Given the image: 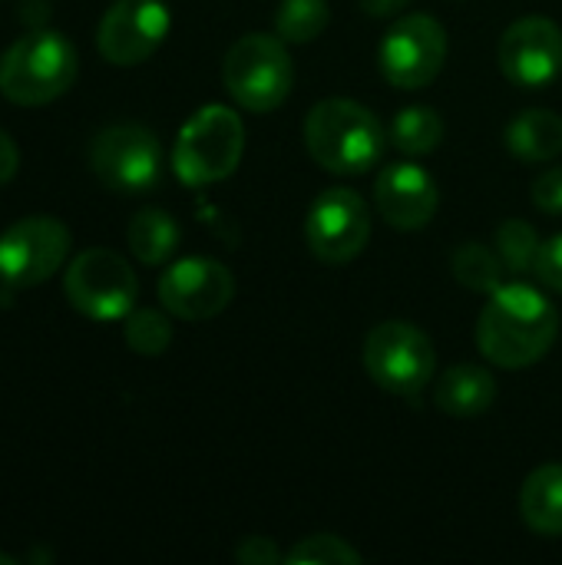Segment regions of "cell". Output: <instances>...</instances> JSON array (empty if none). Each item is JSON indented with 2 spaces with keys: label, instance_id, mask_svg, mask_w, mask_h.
<instances>
[{
  "label": "cell",
  "instance_id": "18",
  "mask_svg": "<svg viewBox=\"0 0 562 565\" xmlns=\"http://www.w3.org/2000/svg\"><path fill=\"white\" fill-rule=\"evenodd\" d=\"M523 523L540 536H562V463L537 467L520 490Z\"/></svg>",
  "mask_w": 562,
  "mask_h": 565
},
{
  "label": "cell",
  "instance_id": "9",
  "mask_svg": "<svg viewBox=\"0 0 562 565\" xmlns=\"http://www.w3.org/2000/svg\"><path fill=\"white\" fill-rule=\"evenodd\" d=\"M70 228L53 215H26L0 232V281L36 288L53 278L70 255Z\"/></svg>",
  "mask_w": 562,
  "mask_h": 565
},
{
  "label": "cell",
  "instance_id": "13",
  "mask_svg": "<svg viewBox=\"0 0 562 565\" xmlns=\"http://www.w3.org/2000/svg\"><path fill=\"white\" fill-rule=\"evenodd\" d=\"M235 298L232 271L215 258H182L159 278V301L172 318L209 321Z\"/></svg>",
  "mask_w": 562,
  "mask_h": 565
},
{
  "label": "cell",
  "instance_id": "3",
  "mask_svg": "<svg viewBox=\"0 0 562 565\" xmlns=\"http://www.w3.org/2000/svg\"><path fill=\"white\" fill-rule=\"evenodd\" d=\"M76 79V46L56 30L17 36L0 56V93L13 106L60 99Z\"/></svg>",
  "mask_w": 562,
  "mask_h": 565
},
{
  "label": "cell",
  "instance_id": "30",
  "mask_svg": "<svg viewBox=\"0 0 562 565\" xmlns=\"http://www.w3.org/2000/svg\"><path fill=\"white\" fill-rule=\"evenodd\" d=\"M368 17H397L411 0H358Z\"/></svg>",
  "mask_w": 562,
  "mask_h": 565
},
{
  "label": "cell",
  "instance_id": "27",
  "mask_svg": "<svg viewBox=\"0 0 562 565\" xmlns=\"http://www.w3.org/2000/svg\"><path fill=\"white\" fill-rule=\"evenodd\" d=\"M550 291H560L562 295V235H553L550 242L540 245V255H537V271H533Z\"/></svg>",
  "mask_w": 562,
  "mask_h": 565
},
{
  "label": "cell",
  "instance_id": "16",
  "mask_svg": "<svg viewBox=\"0 0 562 565\" xmlns=\"http://www.w3.org/2000/svg\"><path fill=\"white\" fill-rule=\"evenodd\" d=\"M497 401V377L480 364H457L444 371L434 387V404L450 417H480Z\"/></svg>",
  "mask_w": 562,
  "mask_h": 565
},
{
  "label": "cell",
  "instance_id": "5",
  "mask_svg": "<svg viewBox=\"0 0 562 565\" xmlns=\"http://www.w3.org/2000/svg\"><path fill=\"white\" fill-rule=\"evenodd\" d=\"M222 83L229 96L248 113L278 109L295 86V63L288 43L275 33H245L238 36L222 63Z\"/></svg>",
  "mask_w": 562,
  "mask_h": 565
},
{
  "label": "cell",
  "instance_id": "22",
  "mask_svg": "<svg viewBox=\"0 0 562 565\" xmlns=\"http://www.w3.org/2000/svg\"><path fill=\"white\" fill-rule=\"evenodd\" d=\"M331 20L328 0H282L275 10V33L285 43H311Z\"/></svg>",
  "mask_w": 562,
  "mask_h": 565
},
{
  "label": "cell",
  "instance_id": "20",
  "mask_svg": "<svg viewBox=\"0 0 562 565\" xmlns=\"http://www.w3.org/2000/svg\"><path fill=\"white\" fill-rule=\"evenodd\" d=\"M388 139L407 159L431 156L444 142V119L431 106H404L388 129Z\"/></svg>",
  "mask_w": 562,
  "mask_h": 565
},
{
  "label": "cell",
  "instance_id": "8",
  "mask_svg": "<svg viewBox=\"0 0 562 565\" xmlns=\"http://www.w3.org/2000/svg\"><path fill=\"white\" fill-rule=\"evenodd\" d=\"M63 295L73 311L93 321H119L136 308L139 281L123 255L109 248H86L70 262Z\"/></svg>",
  "mask_w": 562,
  "mask_h": 565
},
{
  "label": "cell",
  "instance_id": "23",
  "mask_svg": "<svg viewBox=\"0 0 562 565\" xmlns=\"http://www.w3.org/2000/svg\"><path fill=\"white\" fill-rule=\"evenodd\" d=\"M540 235L530 222L510 218L497 228V255L510 275H533L537 255H540Z\"/></svg>",
  "mask_w": 562,
  "mask_h": 565
},
{
  "label": "cell",
  "instance_id": "2",
  "mask_svg": "<svg viewBox=\"0 0 562 565\" xmlns=\"http://www.w3.org/2000/svg\"><path fill=\"white\" fill-rule=\"evenodd\" d=\"M388 142L381 119L358 99L331 96L305 116V146L331 175H364L381 162Z\"/></svg>",
  "mask_w": 562,
  "mask_h": 565
},
{
  "label": "cell",
  "instance_id": "31",
  "mask_svg": "<svg viewBox=\"0 0 562 565\" xmlns=\"http://www.w3.org/2000/svg\"><path fill=\"white\" fill-rule=\"evenodd\" d=\"M0 565H17V559H13V556H7V553H0Z\"/></svg>",
  "mask_w": 562,
  "mask_h": 565
},
{
  "label": "cell",
  "instance_id": "7",
  "mask_svg": "<svg viewBox=\"0 0 562 565\" xmlns=\"http://www.w3.org/2000/svg\"><path fill=\"white\" fill-rule=\"evenodd\" d=\"M434 341L411 321H384L364 338L368 377L397 397H417L434 381Z\"/></svg>",
  "mask_w": 562,
  "mask_h": 565
},
{
  "label": "cell",
  "instance_id": "21",
  "mask_svg": "<svg viewBox=\"0 0 562 565\" xmlns=\"http://www.w3.org/2000/svg\"><path fill=\"white\" fill-rule=\"evenodd\" d=\"M450 268L464 288L480 291V295H494L503 285V271H507L500 255L487 245H477V242L460 245L450 258Z\"/></svg>",
  "mask_w": 562,
  "mask_h": 565
},
{
  "label": "cell",
  "instance_id": "28",
  "mask_svg": "<svg viewBox=\"0 0 562 565\" xmlns=\"http://www.w3.org/2000/svg\"><path fill=\"white\" fill-rule=\"evenodd\" d=\"M235 559L242 565H282L285 563V553L275 546V540L268 536H248L238 550H235Z\"/></svg>",
  "mask_w": 562,
  "mask_h": 565
},
{
  "label": "cell",
  "instance_id": "6",
  "mask_svg": "<svg viewBox=\"0 0 562 565\" xmlns=\"http://www.w3.org/2000/svg\"><path fill=\"white\" fill-rule=\"evenodd\" d=\"M89 169L116 195H146L162 179V146L139 122H113L89 142Z\"/></svg>",
  "mask_w": 562,
  "mask_h": 565
},
{
  "label": "cell",
  "instance_id": "17",
  "mask_svg": "<svg viewBox=\"0 0 562 565\" xmlns=\"http://www.w3.org/2000/svg\"><path fill=\"white\" fill-rule=\"evenodd\" d=\"M503 142L523 162H550L562 156V116L553 109H523L510 119Z\"/></svg>",
  "mask_w": 562,
  "mask_h": 565
},
{
  "label": "cell",
  "instance_id": "4",
  "mask_svg": "<svg viewBox=\"0 0 562 565\" xmlns=\"http://www.w3.org/2000/svg\"><path fill=\"white\" fill-rule=\"evenodd\" d=\"M245 156V122L235 109L209 103L185 119L172 146V172L182 185L202 189L229 179Z\"/></svg>",
  "mask_w": 562,
  "mask_h": 565
},
{
  "label": "cell",
  "instance_id": "10",
  "mask_svg": "<svg viewBox=\"0 0 562 565\" xmlns=\"http://www.w3.org/2000/svg\"><path fill=\"white\" fill-rule=\"evenodd\" d=\"M447 63V33L427 13H404L378 46L381 76L397 89H424Z\"/></svg>",
  "mask_w": 562,
  "mask_h": 565
},
{
  "label": "cell",
  "instance_id": "29",
  "mask_svg": "<svg viewBox=\"0 0 562 565\" xmlns=\"http://www.w3.org/2000/svg\"><path fill=\"white\" fill-rule=\"evenodd\" d=\"M17 166H20L17 142L10 139V132H3V129H0V185H7V182L17 175Z\"/></svg>",
  "mask_w": 562,
  "mask_h": 565
},
{
  "label": "cell",
  "instance_id": "24",
  "mask_svg": "<svg viewBox=\"0 0 562 565\" xmlns=\"http://www.w3.org/2000/svg\"><path fill=\"white\" fill-rule=\"evenodd\" d=\"M123 338L129 351H136L139 358H159L172 344V321L156 308H132L126 315Z\"/></svg>",
  "mask_w": 562,
  "mask_h": 565
},
{
  "label": "cell",
  "instance_id": "11",
  "mask_svg": "<svg viewBox=\"0 0 562 565\" xmlns=\"http://www.w3.org/2000/svg\"><path fill=\"white\" fill-rule=\"evenodd\" d=\"M371 238V209L351 189L321 192L305 218V242L311 255L325 265L354 262Z\"/></svg>",
  "mask_w": 562,
  "mask_h": 565
},
{
  "label": "cell",
  "instance_id": "15",
  "mask_svg": "<svg viewBox=\"0 0 562 565\" xmlns=\"http://www.w3.org/2000/svg\"><path fill=\"white\" fill-rule=\"evenodd\" d=\"M437 205H441L437 182L417 162L384 166L374 179V209L391 228L401 232L427 228L437 215Z\"/></svg>",
  "mask_w": 562,
  "mask_h": 565
},
{
  "label": "cell",
  "instance_id": "25",
  "mask_svg": "<svg viewBox=\"0 0 562 565\" xmlns=\"http://www.w3.org/2000/svg\"><path fill=\"white\" fill-rule=\"evenodd\" d=\"M285 563H308V565H361L364 556L341 536L331 533H315L305 536L298 546H291V553L285 556Z\"/></svg>",
  "mask_w": 562,
  "mask_h": 565
},
{
  "label": "cell",
  "instance_id": "12",
  "mask_svg": "<svg viewBox=\"0 0 562 565\" xmlns=\"http://www.w3.org/2000/svg\"><path fill=\"white\" fill-rule=\"evenodd\" d=\"M169 7L162 0H113L96 30V46L113 66L146 63L169 36Z\"/></svg>",
  "mask_w": 562,
  "mask_h": 565
},
{
  "label": "cell",
  "instance_id": "1",
  "mask_svg": "<svg viewBox=\"0 0 562 565\" xmlns=\"http://www.w3.org/2000/svg\"><path fill=\"white\" fill-rule=\"evenodd\" d=\"M560 338L556 305L527 281L500 285L480 311L477 348L480 354L507 371L543 361Z\"/></svg>",
  "mask_w": 562,
  "mask_h": 565
},
{
  "label": "cell",
  "instance_id": "19",
  "mask_svg": "<svg viewBox=\"0 0 562 565\" xmlns=\"http://www.w3.org/2000/svg\"><path fill=\"white\" fill-rule=\"evenodd\" d=\"M179 225L169 212L162 209H139L126 228V242H129V252L142 262V265H162L176 255L179 248Z\"/></svg>",
  "mask_w": 562,
  "mask_h": 565
},
{
  "label": "cell",
  "instance_id": "26",
  "mask_svg": "<svg viewBox=\"0 0 562 565\" xmlns=\"http://www.w3.org/2000/svg\"><path fill=\"white\" fill-rule=\"evenodd\" d=\"M533 205L547 215H562V166L543 169L530 185Z\"/></svg>",
  "mask_w": 562,
  "mask_h": 565
},
{
  "label": "cell",
  "instance_id": "14",
  "mask_svg": "<svg viewBox=\"0 0 562 565\" xmlns=\"http://www.w3.org/2000/svg\"><path fill=\"white\" fill-rule=\"evenodd\" d=\"M503 76L520 89H543L562 73V30L547 17H520L500 36Z\"/></svg>",
  "mask_w": 562,
  "mask_h": 565
}]
</instances>
